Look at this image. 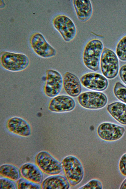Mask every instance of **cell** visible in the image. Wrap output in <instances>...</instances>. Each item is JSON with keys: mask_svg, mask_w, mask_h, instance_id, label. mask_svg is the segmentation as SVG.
I'll return each mask as SVG.
<instances>
[{"mask_svg": "<svg viewBox=\"0 0 126 189\" xmlns=\"http://www.w3.org/2000/svg\"><path fill=\"white\" fill-rule=\"evenodd\" d=\"M75 105V101L72 97L61 95L54 97L51 100L48 108L50 111L53 112H64L72 110Z\"/></svg>", "mask_w": 126, "mask_h": 189, "instance_id": "12", "label": "cell"}, {"mask_svg": "<svg viewBox=\"0 0 126 189\" xmlns=\"http://www.w3.org/2000/svg\"><path fill=\"white\" fill-rule=\"evenodd\" d=\"M65 176L70 186H75L82 180L84 174L83 166L76 157L69 155L65 157L61 162Z\"/></svg>", "mask_w": 126, "mask_h": 189, "instance_id": "1", "label": "cell"}, {"mask_svg": "<svg viewBox=\"0 0 126 189\" xmlns=\"http://www.w3.org/2000/svg\"><path fill=\"white\" fill-rule=\"evenodd\" d=\"M119 188L121 189H126V178L122 183Z\"/></svg>", "mask_w": 126, "mask_h": 189, "instance_id": "27", "label": "cell"}, {"mask_svg": "<svg viewBox=\"0 0 126 189\" xmlns=\"http://www.w3.org/2000/svg\"><path fill=\"white\" fill-rule=\"evenodd\" d=\"M82 85L88 89L97 91L105 90L108 84L106 77L97 73H90L82 76L80 79Z\"/></svg>", "mask_w": 126, "mask_h": 189, "instance_id": "11", "label": "cell"}, {"mask_svg": "<svg viewBox=\"0 0 126 189\" xmlns=\"http://www.w3.org/2000/svg\"><path fill=\"white\" fill-rule=\"evenodd\" d=\"M46 73L45 93L48 97H54L57 96L62 89L63 79L61 74L56 70L49 69Z\"/></svg>", "mask_w": 126, "mask_h": 189, "instance_id": "8", "label": "cell"}, {"mask_svg": "<svg viewBox=\"0 0 126 189\" xmlns=\"http://www.w3.org/2000/svg\"><path fill=\"white\" fill-rule=\"evenodd\" d=\"M102 72L107 78L111 79L117 75L119 69L118 58L112 50L107 48H103L100 58Z\"/></svg>", "mask_w": 126, "mask_h": 189, "instance_id": "5", "label": "cell"}, {"mask_svg": "<svg viewBox=\"0 0 126 189\" xmlns=\"http://www.w3.org/2000/svg\"><path fill=\"white\" fill-rule=\"evenodd\" d=\"M31 44L34 52L41 57L50 58L54 56L56 54L55 49L40 33H36L33 35L31 40Z\"/></svg>", "mask_w": 126, "mask_h": 189, "instance_id": "10", "label": "cell"}, {"mask_svg": "<svg viewBox=\"0 0 126 189\" xmlns=\"http://www.w3.org/2000/svg\"><path fill=\"white\" fill-rule=\"evenodd\" d=\"M53 24L65 42H70L75 37L77 34L76 26L67 16L63 14L57 15L54 19Z\"/></svg>", "mask_w": 126, "mask_h": 189, "instance_id": "6", "label": "cell"}, {"mask_svg": "<svg viewBox=\"0 0 126 189\" xmlns=\"http://www.w3.org/2000/svg\"><path fill=\"white\" fill-rule=\"evenodd\" d=\"M17 189H41V186L23 178H19L17 183Z\"/></svg>", "mask_w": 126, "mask_h": 189, "instance_id": "22", "label": "cell"}, {"mask_svg": "<svg viewBox=\"0 0 126 189\" xmlns=\"http://www.w3.org/2000/svg\"><path fill=\"white\" fill-rule=\"evenodd\" d=\"M119 75L121 80L126 84V65L121 67L119 71Z\"/></svg>", "mask_w": 126, "mask_h": 189, "instance_id": "26", "label": "cell"}, {"mask_svg": "<svg viewBox=\"0 0 126 189\" xmlns=\"http://www.w3.org/2000/svg\"><path fill=\"white\" fill-rule=\"evenodd\" d=\"M7 125L9 131L16 135L26 137L31 134L30 125L26 121L21 118L17 117L11 118L8 120Z\"/></svg>", "mask_w": 126, "mask_h": 189, "instance_id": "13", "label": "cell"}, {"mask_svg": "<svg viewBox=\"0 0 126 189\" xmlns=\"http://www.w3.org/2000/svg\"><path fill=\"white\" fill-rule=\"evenodd\" d=\"M103 187L101 182L96 179H91L79 189H102Z\"/></svg>", "mask_w": 126, "mask_h": 189, "instance_id": "23", "label": "cell"}, {"mask_svg": "<svg viewBox=\"0 0 126 189\" xmlns=\"http://www.w3.org/2000/svg\"><path fill=\"white\" fill-rule=\"evenodd\" d=\"M0 189H16L17 187L14 181L3 177L0 179Z\"/></svg>", "mask_w": 126, "mask_h": 189, "instance_id": "24", "label": "cell"}, {"mask_svg": "<svg viewBox=\"0 0 126 189\" xmlns=\"http://www.w3.org/2000/svg\"><path fill=\"white\" fill-rule=\"evenodd\" d=\"M107 110L117 121L126 125V105L121 102H114L108 105Z\"/></svg>", "mask_w": 126, "mask_h": 189, "instance_id": "18", "label": "cell"}, {"mask_svg": "<svg viewBox=\"0 0 126 189\" xmlns=\"http://www.w3.org/2000/svg\"><path fill=\"white\" fill-rule=\"evenodd\" d=\"M103 49L102 42L98 39H92L87 43L84 49L82 58L84 63L87 68L94 71L99 70Z\"/></svg>", "mask_w": 126, "mask_h": 189, "instance_id": "2", "label": "cell"}, {"mask_svg": "<svg viewBox=\"0 0 126 189\" xmlns=\"http://www.w3.org/2000/svg\"><path fill=\"white\" fill-rule=\"evenodd\" d=\"M63 85L66 93L71 96L77 97L81 92L80 81L77 76L69 72H66L64 75Z\"/></svg>", "mask_w": 126, "mask_h": 189, "instance_id": "14", "label": "cell"}, {"mask_svg": "<svg viewBox=\"0 0 126 189\" xmlns=\"http://www.w3.org/2000/svg\"><path fill=\"white\" fill-rule=\"evenodd\" d=\"M78 102L82 107L89 109H97L105 106L108 102L106 96L99 92L89 91L80 94Z\"/></svg>", "mask_w": 126, "mask_h": 189, "instance_id": "7", "label": "cell"}, {"mask_svg": "<svg viewBox=\"0 0 126 189\" xmlns=\"http://www.w3.org/2000/svg\"><path fill=\"white\" fill-rule=\"evenodd\" d=\"M118 166L121 173L123 176H126V153L121 157L119 161Z\"/></svg>", "mask_w": 126, "mask_h": 189, "instance_id": "25", "label": "cell"}, {"mask_svg": "<svg viewBox=\"0 0 126 189\" xmlns=\"http://www.w3.org/2000/svg\"><path fill=\"white\" fill-rule=\"evenodd\" d=\"M70 184L64 176L59 174L50 175L46 178L42 182V189H67Z\"/></svg>", "mask_w": 126, "mask_h": 189, "instance_id": "17", "label": "cell"}, {"mask_svg": "<svg viewBox=\"0 0 126 189\" xmlns=\"http://www.w3.org/2000/svg\"><path fill=\"white\" fill-rule=\"evenodd\" d=\"M0 63L1 67L6 70L19 72L28 67L30 60L28 57L23 54L5 51L0 53Z\"/></svg>", "mask_w": 126, "mask_h": 189, "instance_id": "3", "label": "cell"}, {"mask_svg": "<svg viewBox=\"0 0 126 189\" xmlns=\"http://www.w3.org/2000/svg\"><path fill=\"white\" fill-rule=\"evenodd\" d=\"M35 160L42 172L47 174H59L63 170L61 162L47 151L39 152L35 157Z\"/></svg>", "mask_w": 126, "mask_h": 189, "instance_id": "4", "label": "cell"}, {"mask_svg": "<svg viewBox=\"0 0 126 189\" xmlns=\"http://www.w3.org/2000/svg\"><path fill=\"white\" fill-rule=\"evenodd\" d=\"M19 170L20 175L24 178L39 184L42 181L43 172L36 164L26 163L22 165Z\"/></svg>", "mask_w": 126, "mask_h": 189, "instance_id": "15", "label": "cell"}, {"mask_svg": "<svg viewBox=\"0 0 126 189\" xmlns=\"http://www.w3.org/2000/svg\"><path fill=\"white\" fill-rule=\"evenodd\" d=\"M116 53L120 60L126 61V36L122 38L118 43Z\"/></svg>", "mask_w": 126, "mask_h": 189, "instance_id": "21", "label": "cell"}, {"mask_svg": "<svg viewBox=\"0 0 126 189\" xmlns=\"http://www.w3.org/2000/svg\"><path fill=\"white\" fill-rule=\"evenodd\" d=\"M73 5L76 16L80 21L85 22L91 17L93 8L91 1L89 0H74Z\"/></svg>", "mask_w": 126, "mask_h": 189, "instance_id": "16", "label": "cell"}, {"mask_svg": "<svg viewBox=\"0 0 126 189\" xmlns=\"http://www.w3.org/2000/svg\"><path fill=\"white\" fill-rule=\"evenodd\" d=\"M0 174L3 177L14 181L18 180L20 175L18 169L15 166L9 164H5L0 166Z\"/></svg>", "mask_w": 126, "mask_h": 189, "instance_id": "19", "label": "cell"}, {"mask_svg": "<svg viewBox=\"0 0 126 189\" xmlns=\"http://www.w3.org/2000/svg\"><path fill=\"white\" fill-rule=\"evenodd\" d=\"M125 131L123 126L109 122H104L98 126L97 132L102 140L108 142L117 140L121 138Z\"/></svg>", "mask_w": 126, "mask_h": 189, "instance_id": "9", "label": "cell"}, {"mask_svg": "<svg viewBox=\"0 0 126 189\" xmlns=\"http://www.w3.org/2000/svg\"><path fill=\"white\" fill-rule=\"evenodd\" d=\"M113 92L116 97L122 102L126 103V86L120 82L115 84Z\"/></svg>", "mask_w": 126, "mask_h": 189, "instance_id": "20", "label": "cell"}]
</instances>
